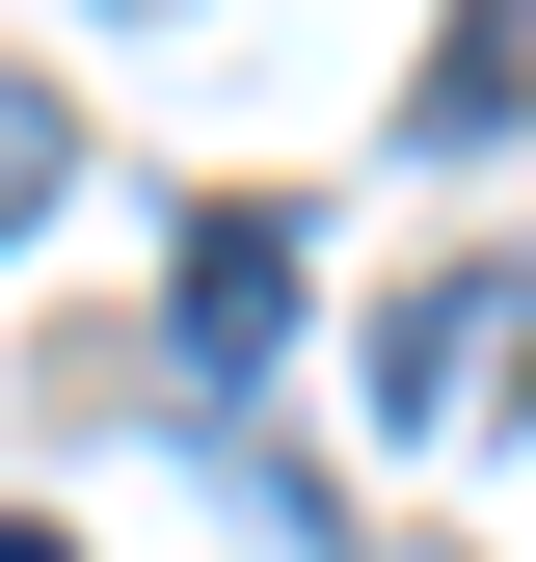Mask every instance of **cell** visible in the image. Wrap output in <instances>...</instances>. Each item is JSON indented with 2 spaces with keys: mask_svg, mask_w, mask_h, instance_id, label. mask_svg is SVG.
<instances>
[{
  "mask_svg": "<svg viewBox=\"0 0 536 562\" xmlns=\"http://www.w3.org/2000/svg\"><path fill=\"white\" fill-rule=\"evenodd\" d=\"M161 348H188V402H242L268 348H295V215H268V188H215V215H188V295H161Z\"/></svg>",
  "mask_w": 536,
  "mask_h": 562,
  "instance_id": "obj_1",
  "label": "cell"
},
{
  "mask_svg": "<svg viewBox=\"0 0 536 562\" xmlns=\"http://www.w3.org/2000/svg\"><path fill=\"white\" fill-rule=\"evenodd\" d=\"M510 322H536V295H510V268H429V295H402V322H376V402H402V429H429V402H456V375H483V348H510Z\"/></svg>",
  "mask_w": 536,
  "mask_h": 562,
  "instance_id": "obj_2",
  "label": "cell"
},
{
  "mask_svg": "<svg viewBox=\"0 0 536 562\" xmlns=\"http://www.w3.org/2000/svg\"><path fill=\"white\" fill-rule=\"evenodd\" d=\"M510 108H536V0H483V27L429 54V134H510Z\"/></svg>",
  "mask_w": 536,
  "mask_h": 562,
  "instance_id": "obj_3",
  "label": "cell"
},
{
  "mask_svg": "<svg viewBox=\"0 0 536 562\" xmlns=\"http://www.w3.org/2000/svg\"><path fill=\"white\" fill-rule=\"evenodd\" d=\"M54 188H81V108H54V81H0V241H27Z\"/></svg>",
  "mask_w": 536,
  "mask_h": 562,
  "instance_id": "obj_4",
  "label": "cell"
},
{
  "mask_svg": "<svg viewBox=\"0 0 536 562\" xmlns=\"http://www.w3.org/2000/svg\"><path fill=\"white\" fill-rule=\"evenodd\" d=\"M0 562H81V536H27V509H0Z\"/></svg>",
  "mask_w": 536,
  "mask_h": 562,
  "instance_id": "obj_5",
  "label": "cell"
}]
</instances>
